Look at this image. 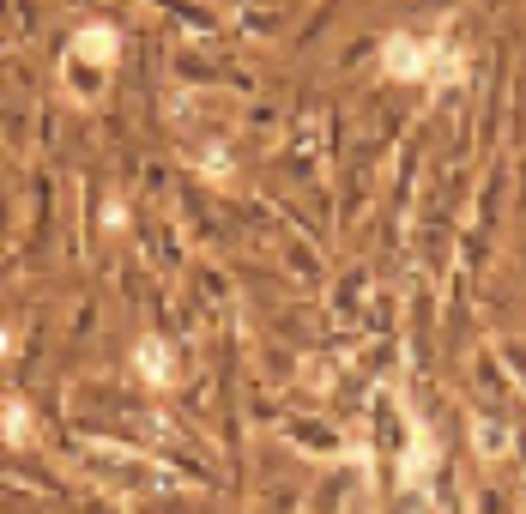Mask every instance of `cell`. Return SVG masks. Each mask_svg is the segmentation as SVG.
<instances>
[{"label": "cell", "mask_w": 526, "mask_h": 514, "mask_svg": "<svg viewBox=\"0 0 526 514\" xmlns=\"http://www.w3.org/2000/svg\"><path fill=\"white\" fill-rule=\"evenodd\" d=\"M115 31H109V24H85L79 37H73V55L79 61H91V67H109V61H115Z\"/></svg>", "instance_id": "2"}, {"label": "cell", "mask_w": 526, "mask_h": 514, "mask_svg": "<svg viewBox=\"0 0 526 514\" xmlns=\"http://www.w3.org/2000/svg\"><path fill=\"white\" fill-rule=\"evenodd\" d=\"M6 430H13V442H31V430H37V424H31V412H19V406H6Z\"/></svg>", "instance_id": "4"}, {"label": "cell", "mask_w": 526, "mask_h": 514, "mask_svg": "<svg viewBox=\"0 0 526 514\" xmlns=\"http://www.w3.org/2000/svg\"><path fill=\"white\" fill-rule=\"evenodd\" d=\"M134 363H140V376H145V381H163V369H170V357H163V345H152V339H145L140 351H134Z\"/></svg>", "instance_id": "3"}, {"label": "cell", "mask_w": 526, "mask_h": 514, "mask_svg": "<svg viewBox=\"0 0 526 514\" xmlns=\"http://www.w3.org/2000/svg\"><path fill=\"white\" fill-rule=\"evenodd\" d=\"M436 49H442V42L393 37L387 42V73H393V79H436V73H429V67H436Z\"/></svg>", "instance_id": "1"}]
</instances>
